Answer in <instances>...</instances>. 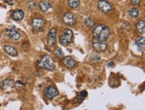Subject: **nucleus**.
Listing matches in <instances>:
<instances>
[{
	"instance_id": "39448f33",
	"label": "nucleus",
	"mask_w": 145,
	"mask_h": 110,
	"mask_svg": "<svg viewBox=\"0 0 145 110\" xmlns=\"http://www.w3.org/2000/svg\"><path fill=\"white\" fill-rule=\"evenodd\" d=\"M63 22L67 25H72L75 23V17L71 12H68L63 16Z\"/></svg>"
},
{
	"instance_id": "0eeeda50",
	"label": "nucleus",
	"mask_w": 145,
	"mask_h": 110,
	"mask_svg": "<svg viewBox=\"0 0 145 110\" xmlns=\"http://www.w3.org/2000/svg\"><path fill=\"white\" fill-rule=\"evenodd\" d=\"M56 41V30L55 28H52L49 33L48 37V45L49 47H52L55 44Z\"/></svg>"
},
{
	"instance_id": "9b49d317",
	"label": "nucleus",
	"mask_w": 145,
	"mask_h": 110,
	"mask_svg": "<svg viewBox=\"0 0 145 110\" xmlns=\"http://www.w3.org/2000/svg\"><path fill=\"white\" fill-rule=\"evenodd\" d=\"M63 63L66 66L68 67H74L76 65V61L71 56H66L63 59Z\"/></svg>"
},
{
	"instance_id": "412c9836",
	"label": "nucleus",
	"mask_w": 145,
	"mask_h": 110,
	"mask_svg": "<svg viewBox=\"0 0 145 110\" xmlns=\"http://www.w3.org/2000/svg\"><path fill=\"white\" fill-rule=\"evenodd\" d=\"M54 55L58 58H62L64 57V53H63L62 49L59 48H56L54 51Z\"/></svg>"
},
{
	"instance_id": "9d476101",
	"label": "nucleus",
	"mask_w": 145,
	"mask_h": 110,
	"mask_svg": "<svg viewBox=\"0 0 145 110\" xmlns=\"http://www.w3.org/2000/svg\"><path fill=\"white\" fill-rule=\"evenodd\" d=\"M44 25V22L40 17H36L32 20V27L35 30H40Z\"/></svg>"
},
{
	"instance_id": "2eb2a0df",
	"label": "nucleus",
	"mask_w": 145,
	"mask_h": 110,
	"mask_svg": "<svg viewBox=\"0 0 145 110\" xmlns=\"http://www.w3.org/2000/svg\"><path fill=\"white\" fill-rule=\"evenodd\" d=\"M39 7H40V9L42 12H46L51 7V5L48 2L42 1V2H40L39 3Z\"/></svg>"
},
{
	"instance_id": "4468645a",
	"label": "nucleus",
	"mask_w": 145,
	"mask_h": 110,
	"mask_svg": "<svg viewBox=\"0 0 145 110\" xmlns=\"http://www.w3.org/2000/svg\"><path fill=\"white\" fill-rule=\"evenodd\" d=\"M4 50H5V52L9 54L10 56H13V57H15V56H18V51H17L16 49L15 48L12 47V46L10 45H5L4 47Z\"/></svg>"
},
{
	"instance_id": "4be33fe9",
	"label": "nucleus",
	"mask_w": 145,
	"mask_h": 110,
	"mask_svg": "<svg viewBox=\"0 0 145 110\" xmlns=\"http://www.w3.org/2000/svg\"><path fill=\"white\" fill-rule=\"evenodd\" d=\"M14 86L16 87V89H20V90L23 89L25 88V85L21 81H15V84H14Z\"/></svg>"
},
{
	"instance_id": "f8f14e48",
	"label": "nucleus",
	"mask_w": 145,
	"mask_h": 110,
	"mask_svg": "<svg viewBox=\"0 0 145 110\" xmlns=\"http://www.w3.org/2000/svg\"><path fill=\"white\" fill-rule=\"evenodd\" d=\"M23 16H24V13L21 10H15L14 12L12 13V17L15 21H21L22 20V19L23 18Z\"/></svg>"
},
{
	"instance_id": "a878e982",
	"label": "nucleus",
	"mask_w": 145,
	"mask_h": 110,
	"mask_svg": "<svg viewBox=\"0 0 145 110\" xmlns=\"http://www.w3.org/2000/svg\"><path fill=\"white\" fill-rule=\"evenodd\" d=\"M113 65H114V63H113V62H110V63H109L108 66H113Z\"/></svg>"
},
{
	"instance_id": "7ed1b4c3",
	"label": "nucleus",
	"mask_w": 145,
	"mask_h": 110,
	"mask_svg": "<svg viewBox=\"0 0 145 110\" xmlns=\"http://www.w3.org/2000/svg\"><path fill=\"white\" fill-rule=\"evenodd\" d=\"M73 38V32L69 29H64L60 35V43L63 45H67L71 43Z\"/></svg>"
},
{
	"instance_id": "f3484780",
	"label": "nucleus",
	"mask_w": 145,
	"mask_h": 110,
	"mask_svg": "<svg viewBox=\"0 0 145 110\" xmlns=\"http://www.w3.org/2000/svg\"><path fill=\"white\" fill-rule=\"evenodd\" d=\"M68 3L72 8H77L80 5V0H68Z\"/></svg>"
},
{
	"instance_id": "5701e85b",
	"label": "nucleus",
	"mask_w": 145,
	"mask_h": 110,
	"mask_svg": "<svg viewBox=\"0 0 145 110\" xmlns=\"http://www.w3.org/2000/svg\"><path fill=\"white\" fill-rule=\"evenodd\" d=\"M80 95L82 96V97H86L88 95V93H87V91H82L80 93Z\"/></svg>"
},
{
	"instance_id": "a211bd4d",
	"label": "nucleus",
	"mask_w": 145,
	"mask_h": 110,
	"mask_svg": "<svg viewBox=\"0 0 145 110\" xmlns=\"http://www.w3.org/2000/svg\"><path fill=\"white\" fill-rule=\"evenodd\" d=\"M129 14L133 18H137V17L139 15V11L137 8H132L130 9L129 11Z\"/></svg>"
},
{
	"instance_id": "393cba45",
	"label": "nucleus",
	"mask_w": 145,
	"mask_h": 110,
	"mask_svg": "<svg viewBox=\"0 0 145 110\" xmlns=\"http://www.w3.org/2000/svg\"><path fill=\"white\" fill-rule=\"evenodd\" d=\"M131 2L134 5H138L140 2V0H131Z\"/></svg>"
},
{
	"instance_id": "6e6552de",
	"label": "nucleus",
	"mask_w": 145,
	"mask_h": 110,
	"mask_svg": "<svg viewBox=\"0 0 145 110\" xmlns=\"http://www.w3.org/2000/svg\"><path fill=\"white\" fill-rule=\"evenodd\" d=\"M45 95L48 99H52L58 95V91L56 87L53 86H49L47 87L45 90Z\"/></svg>"
},
{
	"instance_id": "ddd939ff",
	"label": "nucleus",
	"mask_w": 145,
	"mask_h": 110,
	"mask_svg": "<svg viewBox=\"0 0 145 110\" xmlns=\"http://www.w3.org/2000/svg\"><path fill=\"white\" fill-rule=\"evenodd\" d=\"M13 85H14V83L13 82V81L10 79H5V80L2 81V82L0 83V87H2V89H4V90L12 87Z\"/></svg>"
},
{
	"instance_id": "423d86ee",
	"label": "nucleus",
	"mask_w": 145,
	"mask_h": 110,
	"mask_svg": "<svg viewBox=\"0 0 145 110\" xmlns=\"http://www.w3.org/2000/svg\"><path fill=\"white\" fill-rule=\"evenodd\" d=\"M7 36L13 41H18L20 39V34L18 31L13 28H9L6 30Z\"/></svg>"
},
{
	"instance_id": "f257e3e1",
	"label": "nucleus",
	"mask_w": 145,
	"mask_h": 110,
	"mask_svg": "<svg viewBox=\"0 0 145 110\" xmlns=\"http://www.w3.org/2000/svg\"><path fill=\"white\" fill-rule=\"evenodd\" d=\"M110 35V30L104 25H100L93 30V35L99 41H105Z\"/></svg>"
},
{
	"instance_id": "b1692460",
	"label": "nucleus",
	"mask_w": 145,
	"mask_h": 110,
	"mask_svg": "<svg viewBox=\"0 0 145 110\" xmlns=\"http://www.w3.org/2000/svg\"><path fill=\"white\" fill-rule=\"evenodd\" d=\"M76 99H77V101L79 103H82V102H83V100H84V98H83V97H82V96H78V97H76Z\"/></svg>"
},
{
	"instance_id": "1a4fd4ad",
	"label": "nucleus",
	"mask_w": 145,
	"mask_h": 110,
	"mask_svg": "<svg viewBox=\"0 0 145 110\" xmlns=\"http://www.w3.org/2000/svg\"><path fill=\"white\" fill-rule=\"evenodd\" d=\"M92 47L95 50L99 52H102L106 50L107 48V44L104 41H94L92 43Z\"/></svg>"
},
{
	"instance_id": "f03ea898",
	"label": "nucleus",
	"mask_w": 145,
	"mask_h": 110,
	"mask_svg": "<svg viewBox=\"0 0 145 110\" xmlns=\"http://www.w3.org/2000/svg\"><path fill=\"white\" fill-rule=\"evenodd\" d=\"M38 66L40 68L46 69L48 71H53L55 69V64L53 62L52 59L49 55L44 56L38 63Z\"/></svg>"
},
{
	"instance_id": "aec40b11",
	"label": "nucleus",
	"mask_w": 145,
	"mask_h": 110,
	"mask_svg": "<svg viewBox=\"0 0 145 110\" xmlns=\"http://www.w3.org/2000/svg\"><path fill=\"white\" fill-rule=\"evenodd\" d=\"M136 42H137V45H138L139 47H140V48H142V47L144 48V47L145 40L144 38H143V37H139V38H137Z\"/></svg>"
},
{
	"instance_id": "20e7f679",
	"label": "nucleus",
	"mask_w": 145,
	"mask_h": 110,
	"mask_svg": "<svg viewBox=\"0 0 145 110\" xmlns=\"http://www.w3.org/2000/svg\"><path fill=\"white\" fill-rule=\"evenodd\" d=\"M99 9L104 13H108L112 10V6L110 3L105 0H100L98 3Z\"/></svg>"
},
{
	"instance_id": "dca6fc26",
	"label": "nucleus",
	"mask_w": 145,
	"mask_h": 110,
	"mask_svg": "<svg viewBox=\"0 0 145 110\" xmlns=\"http://www.w3.org/2000/svg\"><path fill=\"white\" fill-rule=\"evenodd\" d=\"M137 28L138 31L141 33H144L145 31V23L144 21H139L137 23Z\"/></svg>"
},
{
	"instance_id": "6ab92c4d",
	"label": "nucleus",
	"mask_w": 145,
	"mask_h": 110,
	"mask_svg": "<svg viewBox=\"0 0 145 110\" xmlns=\"http://www.w3.org/2000/svg\"><path fill=\"white\" fill-rule=\"evenodd\" d=\"M84 23L88 27H92L95 25V22L90 17H87L86 20H84Z\"/></svg>"
}]
</instances>
